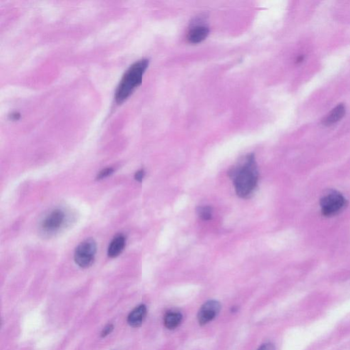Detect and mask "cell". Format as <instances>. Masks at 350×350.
Listing matches in <instances>:
<instances>
[{"mask_svg": "<svg viewBox=\"0 0 350 350\" xmlns=\"http://www.w3.org/2000/svg\"><path fill=\"white\" fill-rule=\"evenodd\" d=\"M229 175L233 181L236 193L239 197L246 198L250 195L255 190L258 182L257 166L254 154L248 155L245 163L233 169Z\"/></svg>", "mask_w": 350, "mask_h": 350, "instance_id": "1", "label": "cell"}, {"mask_svg": "<svg viewBox=\"0 0 350 350\" xmlns=\"http://www.w3.org/2000/svg\"><path fill=\"white\" fill-rule=\"evenodd\" d=\"M149 65L148 59H142L135 62L127 70L115 93V100L120 104L126 101L135 88L142 83V78Z\"/></svg>", "mask_w": 350, "mask_h": 350, "instance_id": "2", "label": "cell"}, {"mask_svg": "<svg viewBox=\"0 0 350 350\" xmlns=\"http://www.w3.org/2000/svg\"><path fill=\"white\" fill-rule=\"evenodd\" d=\"M97 252V244L93 239H87L79 244L74 254L75 263L82 268L93 265Z\"/></svg>", "mask_w": 350, "mask_h": 350, "instance_id": "3", "label": "cell"}, {"mask_svg": "<svg viewBox=\"0 0 350 350\" xmlns=\"http://www.w3.org/2000/svg\"><path fill=\"white\" fill-rule=\"evenodd\" d=\"M320 205L321 212L324 216H333L344 209L346 200L342 194L337 192H331L321 199Z\"/></svg>", "mask_w": 350, "mask_h": 350, "instance_id": "4", "label": "cell"}, {"mask_svg": "<svg viewBox=\"0 0 350 350\" xmlns=\"http://www.w3.org/2000/svg\"><path fill=\"white\" fill-rule=\"evenodd\" d=\"M65 214L60 209H56L50 213L42 223V229L48 233L56 232L63 225Z\"/></svg>", "mask_w": 350, "mask_h": 350, "instance_id": "5", "label": "cell"}, {"mask_svg": "<svg viewBox=\"0 0 350 350\" xmlns=\"http://www.w3.org/2000/svg\"><path fill=\"white\" fill-rule=\"evenodd\" d=\"M220 303L216 300H209L205 303L199 310L198 320L200 325H205L213 320L220 311Z\"/></svg>", "mask_w": 350, "mask_h": 350, "instance_id": "6", "label": "cell"}, {"mask_svg": "<svg viewBox=\"0 0 350 350\" xmlns=\"http://www.w3.org/2000/svg\"><path fill=\"white\" fill-rule=\"evenodd\" d=\"M209 34L208 27L205 26H196L191 28L187 35V39L191 43L198 44L205 41Z\"/></svg>", "mask_w": 350, "mask_h": 350, "instance_id": "7", "label": "cell"}, {"mask_svg": "<svg viewBox=\"0 0 350 350\" xmlns=\"http://www.w3.org/2000/svg\"><path fill=\"white\" fill-rule=\"evenodd\" d=\"M125 244H126V239L125 236L122 234L116 236L109 246L108 250L109 257L115 258L120 255L125 249Z\"/></svg>", "mask_w": 350, "mask_h": 350, "instance_id": "8", "label": "cell"}, {"mask_svg": "<svg viewBox=\"0 0 350 350\" xmlns=\"http://www.w3.org/2000/svg\"><path fill=\"white\" fill-rule=\"evenodd\" d=\"M346 115V106L341 103L328 114L323 119L322 123L326 126H330L341 120Z\"/></svg>", "mask_w": 350, "mask_h": 350, "instance_id": "9", "label": "cell"}, {"mask_svg": "<svg viewBox=\"0 0 350 350\" xmlns=\"http://www.w3.org/2000/svg\"><path fill=\"white\" fill-rule=\"evenodd\" d=\"M146 314H147L146 306L143 304L138 306L129 316L128 319H127L129 324L133 327H138L142 324Z\"/></svg>", "mask_w": 350, "mask_h": 350, "instance_id": "10", "label": "cell"}, {"mask_svg": "<svg viewBox=\"0 0 350 350\" xmlns=\"http://www.w3.org/2000/svg\"><path fill=\"white\" fill-rule=\"evenodd\" d=\"M182 320V316L177 312H168L164 317V324L168 329L173 330L179 326Z\"/></svg>", "mask_w": 350, "mask_h": 350, "instance_id": "11", "label": "cell"}, {"mask_svg": "<svg viewBox=\"0 0 350 350\" xmlns=\"http://www.w3.org/2000/svg\"><path fill=\"white\" fill-rule=\"evenodd\" d=\"M198 215L203 220H210L212 219L213 208L210 206L198 207L197 209Z\"/></svg>", "mask_w": 350, "mask_h": 350, "instance_id": "12", "label": "cell"}, {"mask_svg": "<svg viewBox=\"0 0 350 350\" xmlns=\"http://www.w3.org/2000/svg\"><path fill=\"white\" fill-rule=\"evenodd\" d=\"M113 172L114 169L112 168L103 169V170H102L98 174V175H97V179H98V180H101V179L106 178V177L111 175Z\"/></svg>", "mask_w": 350, "mask_h": 350, "instance_id": "13", "label": "cell"}, {"mask_svg": "<svg viewBox=\"0 0 350 350\" xmlns=\"http://www.w3.org/2000/svg\"><path fill=\"white\" fill-rule=\"evenodd\" d=\"M258 350H275V347L272 343H265Z\"/></svg>", "mask_w": 350, "mask_h": 350, "instance_id": "14", "label": "cell"}, {"mask_svg": "<svg viewBox=\"0 0 350 350\" xmlns=\"http://www.w3.org/2000/svg\"><path fill=\"white\" fill-rule=\"evenodd\" d=\"M112 330H113V326H112V325H108V326H106V327L103 329L101 333V336H103V337H105V336L108 335V334L111 333Z\"/></svg>", "mask_w": 350, "mask_h": 350, "instance_id": "15", "label": "cell"}, {"mask_svg": "<svg viewBox=\"0 0 350 350\" xmlns=\"http://www.w3.org/2000/svg\"><path fill=\"white\" fill-rule=\"evenodd\" d=\"M144 176H145V171H144V170H138L135 175V180L138 181V182H142V179L144 178Z\"/></svg>", "mask_w": 350, "mask_h": 350, "instance_id": "16", "label": "cell"}]
</instances>
